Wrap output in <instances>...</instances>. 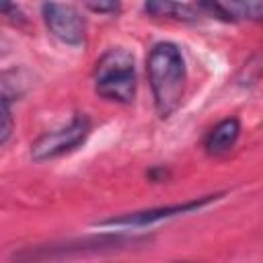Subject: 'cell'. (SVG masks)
<instances>
[{"instance_id":"6da1fadb","label":"cell","mask_w":263,"mask_h":263,"mask_svg":"<svg viewBox=\"0 0 263 263\" xmlns=\"http://www.w3.org/2000/svg\"><path fill=\"white\" fill-rule=\"evenodd\" d=\"M146 72L154 97V107L160 117H168L181 103L185 90V60L175 43H156L146 60Z\"/></svg>"},{"instance_id":"7a4b0ae2","label":"cell","mask_w":263,"mask_h":263,"mask_svg":"<svg viewBox=\"0 0 263 263\" xmlns=\"http://www.w3.org/2000/svg\"><path fill=\"white\" fill-rule=\"evenodd\" d=\"M95 90L103 99L132 103L136 97V66L134 55L123 47L105 51L95 68Z\"/></svg>"},{"instance_id":"3957f363","label":"cell","mask_w":263,"mask_h":263,"mask_svg":"<svg viewBox=\"0 0 263 263\" xmlns=\"http://www.w3.org/2000/svg\"><path fill=\"white\" fill-rule=\"evenodd\" d=\"M88 134H90V119L84 113H78V115H74L70 125L39 136L31 144V156L37 162L62 156V154L78 148L88 138Z\"/></svg>"},{"instance_id":"277c9868","label":"cell","mask_w":263,"mask_h":263,"mask_svg":"<svg viewBox=\"0 0 263 263\" xmlns=\"http://www.w3.org/2000/svg\"><path fill=\"white\" fill-rule=\"evenodd\" d=\"M41 12L53 37L68 45H80L84 41V18L74 6L47 2L41 6Z\"/></svg>"},{"instance_id":"5b68a950","label":"cell","mask_w":263,"mask_h":263,"mask_svg":"<svg viewBox=\"0 0 263 263\" xmlns=\"http://www.w3.org/2000/svg\"><path fill=\"white\" fill-rule=\"evenodd\" d=\"M218 195H208L203 199H195V201H187V203H177V205H166V208H152V210H144V212H134V214H125L119 218H109L105 222H101V226H148L154 224L158 220H166L179 214H187L193 210H199L201 205L210 203L212 199H216Z\"/></svg>"},{"instance_id":"8992f818","label":"cell","mask_w":263,"mask_h":263,"mask_svg":"<svg viewBox=\"0 0 263 263\" xmlns=\"http://www.w3.org/2000/svg\"><path fill=\"white\" fill-rule=\"evenodd\" d=\"M199 8L220 14V18L234 21H263V0H242V2H201Z\"/></svg>"},{"instance_id":"52a82bcc","label":"cell","mask_w":263,"mask_h":263,"mask_svg":"<svg viewBox=\"0 0 263 263\" xmlns=\"http://www.w3.org/2000/svg\"><path fill=\"white\" fill-rule=\"evenodd\" d=\"M238 136H240V123H238L236 117H228V119L220 121L208 134V138H205V150H208V154L218 156V154L228 152L236 144Z\"/></svg>"},{"instance_id":"ba28073f","label":"cell","mask_w":263,"mask_h":263,"mask_svg":"<svg viewBox=\"0 0 263 263\" xmlns=\"http://www.w3.org/2000/svg\"><path fill=\"white\" fill-rule=\"evenodd\" d=\"M144 10L152 16H168L177 21H197L199 18V6L191 4H179V2H146Z\"/></svg>"},{"instance_id":"9c48e42d","label":"cell","mask_w":263,"mask_h":263,"mask_svg":"<svg viewBox=\"0 0 263 263\" xmlns=\"http://www.w3.org/2000/svg\"><path fill=\"white\" fill-rule=\"evenodd\" d=\"M12 132V111H10V97L2 95V129H0V144H6Z\"/></svg>"},{"instance_id":"30bf717a","label":"cell","mask_w":263,"mask_h":263,"mask_svg":"<svg viewBox=\"0 0 263 263\" xmlns=\"http://www.w3.org/2000/svg\"><path fill=\"white\" fill-rule=\"evenodd\" d=\"M86 6L92 10V12H117L119 10V2H86Z\"/></svg>"}]
</instances>
